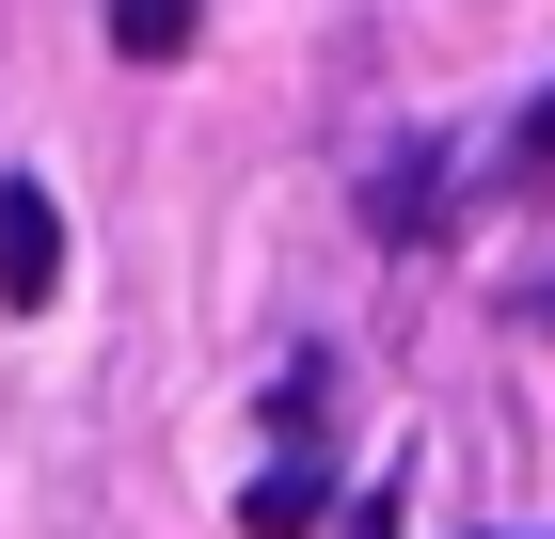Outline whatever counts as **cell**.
I'll return each mask as SVG.
<instances>
[{
  "instance_id": "6da1fadb",
  "label": "cell",
  "mask_w": 555,
  "mask_h": 539,
  "mask_svg": "<svg viewBox=\"0 0 555 539\" xmlns=\"http://www.w3.org/2000/svg\"><path fill=\"white\" fill-rule=\"evenodd\" d=\"M48 286H64V207H48L33 175H16V191H0V301H16V318H33Z\"/></svg>"
},
{
  "instance_id": "7a4b0ae2",
  "label": "cell",
  "mask_w": 555,
  "mask_h": 539,
  "mask_svg": "<svg viewBox=\"0 0 555 539\" xmlns=\"http://www.w3.org/2000/svg\"><path fill=\"white\" fill-rule=\"evenodd\" d=\"M318 508H334V492H318V460H270V476H255V492H238V524H255V539H301V524H318Z\"/></svg>"
},
{
  "instance_id": "5b68a950",
  "label": "cell",
  "mask_w": 555,
  "mask_h": 539,
  "mask_svg": "<svg viewBox=\"0 0 555 539\" xmlns=\"http://www.w3.org/2000/svg\"><path fill=\"white\" fill-rule=\"evenodd\" d=\"M524 159H540V175H555V80H540V112H524Z\"/></svg>"
},
{
  "instance_id": "3957f363",
  "label": "cell",
  "mask_w": 555,
  "mask_h": 539,
  "mask_svg": "<svg viewBox=\"0 0 555 539\" xmlns=\"http://www.w3.org/2000/svg\"><path fill=\"white\" fill-rule=\"evenodd\" d=\"M191 33H207V0H112V48H128V64H175Z\"/></svg>"
},
{
  "instance_id": "277c9868",
  "label": "cell",
  "mask_w": 555,
  "mask_h": 539,
  "mask_svg": "<svg viewBox=\"0 0 555 539\" xmlns=\"http://www.w3.org/2000/svg\"><path fill=\"white\" fill-rule=\"evenodd\" d=\"M334 539H397V476H382V492H349V524Z\"/></svg>"
},
{
  "instance_id": "8992f818",
  "label": "cell",
  "mask_w": 555,
  "mask_h": 539,
  "mask_svg": "<svg viewBox=\"0 0 555 539\" xmlns=\"http://www.w3.org/2000/svg\"><path fill=\"white\" fill-rule=\"evenodd\" d=\"M540 333H555V286H540Z\"/></svg>"
}]
</instances>
